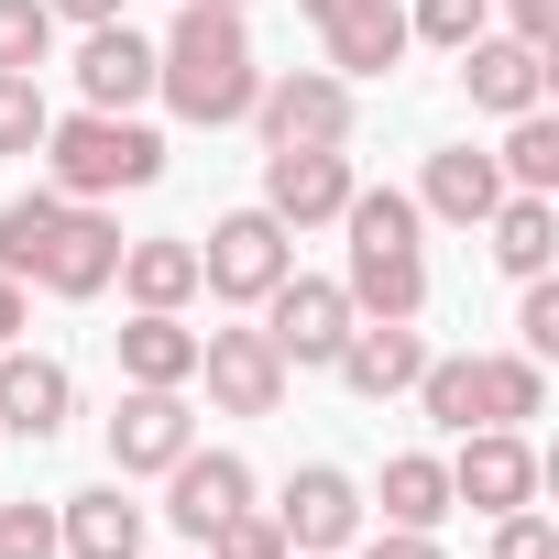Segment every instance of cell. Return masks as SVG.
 Listing matches in <instances>:
<instances>
[{"label": "cell", "mask_w": 559, "mask_h": 559, "mask_svg": "<svg viewBox=\"0 0 559 559\" xmlns=\"http://www.w3.org/2000/svg\"><path fill=\"white\" fill-rule=\"evenodd\" d=\"M504 34L548 56V45H559V0H504Z\"/></svg>", "instance_id": "35"}, {"label": "cell", "mask_w": 559, "mask_h": 559, "mask_svg": "<svg viewBox=\"0 0 559 559\" xmlns=\"http://www.w3.org/2000/svg\"><path fill=\"white\" fill-rule=\"evenodd\" d=\"M241 504H252V461H241V450H187V461H165V515H176L187 537L230 526Z\"/></svg>", "instance_id": "15"}, {"label": "cell", "mask_w": 559, "mask_h": 559, "mask_svg": "<svg viewBox=\"0 0 559 559\" xmlns=\"http://www.w3.org/2000/svg\"><path fill=\"white\" fill-rule=\"evenodd\" d=\"M286 274H297V230L274 219L263 198H252V209H230V219H209V241H198V286H209V297L263 308Z\"/></svg>", "instance_id": "5"}, {"label": "cell", "mask_w": 559, "mask_h": 559, "mask_svg": "<svg viewBox=\"0 0 559 559\" xmlns=\"http://www.w3.org/2000/svg\"><path fill=\"white\" fill-rule=\"evenodd\" d=\"M472 34H493V23H483V0H417V12H406V45H439V56H461Z\"/></svg>", "instance_id": "29"}, {"label": "cell", "mask_w": 559, "mask_h": 559, "mask_svg": "<svg viewBox=\"0 0 559 559\" xmlns=\"http://www.w3.org/2000/svg\"><path fill=\"white\" fill-rule=\"evenodd\" d=\"M0 559H67L56 548V504H34V493L0 504Z\"/></svg>", "instance_id": "32"}, {"label": "cell", "mask_w": 559, "mask_h": 559, "mask_svg": "<svg viewBox=\"0 0 559 559\" xmlns=\"http://www.w3.org/2000/svg\"><path fill=\"white\" fill-rule=\"evenodd\" d=\"M493 198H504V165H493L483 143H439V154H428V176H417V209H428V219H450V230H483V219H493Z\"/></svg>", "instance_id": "19"}, {"label": "cell", "mask_w": 559, "mask_h": 559, "mask_svg": "<svg viewBox=\"0 0 559 559\" xmlns=\"http://www.w3.org/2000/svg\"><path fill=\"white\" fill-rule=\"evenodd\" d=\"M209 12H241V0H209Z\"/></svg>", "instance_id": "39"}, {"label": "cell", "mask_w": 559, "mask_h": 559, "mask_svg": "<svg viewBox=\"0 0 559 559\" xmlns=\"http://www.w3.org/2000/svg\"><path fill=\"white\" fill-rule=\"evenodd\" d=\"M515 352H559V286H548V274H526V297H515Z\"/></svg>", "instance_id": "33"}, {"label": "cell", "mask_w": 559, "mask_h": 559, "mask_svg": "<svg viewBox=\"0 0 559 559\" xmlns=\"http://www.w3.org/2000/svg\"><path fill=\"white\" fill-rule=\"evenodd\" d=\"M483 230H493V263L526 286V274H548V252H559V198H537V187H504Z\"/></svg>", "instance_id": "22"}, {"label": "cell", "mask_w": 559, "mask_h": 559, "mask_svg": "<svg viewBox=\"0 0 559 559\" xmlns=\"http://www.w3.org/2000/svg\"><path fill=\"white\" fill-rule=\"evenodd\" d=\"M450 504H472V515L537 504V450H526V428H461V450H450Z\"/></svg>", "instance_id": "9"}, {"label": "cell", "mask_w": 559, "mask_h": 559, "mask_svg": "<svg viewBox=\"0 0 559 559\" xmlns=\"http://www.w3.org/2000/svg\"><path fill=\"white\" fill-rule=\"evenodd\" d=\"M187 384H209V406L219 417H274V406H286V362H274V341L263 330H198V373Z\"/></svg>", "instance_id": "7"}, {"label": "cell", "mask_w": 559, "mask_h": 559, "mask_svg": "<svg viewBox=\"0 0 559 559\" xmlns=\"http://www.w3.org/2000/svg\"><path fill=\"white\" fill-rule=\"evenodd\" d=\"M198 548H209V559H297V548H286V526H274V515H252V504H241L230 526H209Z\"/></svg>", "instance_id": "30"}, {"label": "cell", "mask_w": 559, "mask_h": 559, "mask_svg": "<svg viewBox=\"0 0 559 559\" xmlns=\"http://www.w3.org/2000/svg\"><path fill=\"white\" fill-rule=\"evenodd\" d=\"M110 341H121V384H187V373H198V330H187V308H132Z\"/></svg>", "instance_id": "21"}, {"label": "cell", "mask_w": 559, "mask_h": 559, "mask_svg": "<svg viewBox=\"0 0 559 559\" xmlns=\"http://www.w3.org/2000/svg\"><path fill=\"white\" fill-rule=\"evenodd\" d=\"M263 341H274L286 373H330L341 341H352V297L330 286V274H286V286L263 297Z\"/></svg>", "instance_id": "6"}, {"label": "cell", "mask_w": 559, "mask_h": 559, "mask_svg": "<svg viewBox=\"0 0 559 559\" xmlns=\"http://www.w3.org/2000/svg\"><path fill=\"white\" fill-rule=\"evenodd\" d=\"M56 548H67V559H143V504H132L121 483L67 493V504H56Z\"/></svg>", "instance_id": "20"}, {"label": "cell", "mask_w": 559, "mask_h": 559, "mask_svg": "<svg viewBox=\"0 0 559 559\" xmlns=\"http://www.w3.org/2000/svg\"><path fill=\"white\" fill-rule=\"evenodd\" d=\"M548 417V362L537 352H483V428H526Z\"/></svg>", "instance_id": "24"}, {"label": "cell", "mask_w": 559, "mask_h": 559, "mask_svg": "<svg viewBox=\"0 0 559 559\" xmlns=\"http://www.w3.org/2000/svg\"><path fill=\"white\" fill-rule=\"evenodd\" d=\"M483 559H559V526L537 515V504H515V515H493V548Z\"/></svg>", "instance_id": "34"}, {"label": "cell", "mask_w": 559, "mask_h": 559, "mask_svg": "<svg viewBox=\"0 0 559 559\" xmlns=\"http://www.w3.org/2000/svg\"><path fill=\"white\" fill-rule=\"evenodd\" d=\"M78 99H88V110H143V99H154V45H143L132 23H88V45H78Z\"/></svg>", "instance_id": "18"}, {"label": "cell", "mask_w": 559, "mask_h": 559, "mask_svg": "<svg viewBox=\"0 0 559 559\" xmlns=\"http://www.w3.org/2000/svg\"><path fill=\"white\" fill-rule=\"evenodd\" d=\"M417 362H428V341H417V319H352V341H341V384L362 395V406H384V395H406L417 384Z\"/></svg>", "instance_id": "17"}, {"label": "cell", "mask_w": 559, "mask_h": 559, "mask_svg": "<svg viewBox=\"0 0 559 559\" xmlns=\"http://www.w3.org/2000/svg\"><path fill=\"white\" fill-rule=\"evenodd\" d=\"M45 187L56 198H121V187H154L165 176V132L132 121V110H67L45 121Z\"/></svg>", "instance_id": "4"}, {"label": "cell", "mask_w": 559, "mask_h": 559, "mask_svg": "<svg viewBox=\"0 0 559 559\" xmlns=\"http://www.w3.org/2000/svg\"><path fill=\"white\" fill-rule=\"evenodd\" d=\"M45 12H56V23H78V34H88V23H121V0H45Z\"/></svg>", "instance_id": "37"}, {"label": "cell", "mask_w": 559, "mask_h": 559, "mask_svg": "<svg viewBox=\"0 0 559 559\" xmlns=\"http://www.w3.org/2000/svg\"><path fill=\"white\" fill-rule=\"evenodd\" d=\"M67 417H78V373L12 341V352H0V439H34V450H45Z\"/></svg>", "instance_id": "14"}, {"label": "cell", "mask_w": 559, "mask_h": 559, "mask_svg": "<svg viewBox=\"0 0 559 559\" xmlns=\"http://www.w3.org/2000/svg\"><path fill=\"white\" fill-rule=\"evenodd\" d=\"M0 274L12 286H45V297H99L121 274V219L99 198H0Z\"/></svg>", "instance_id": "1"}, {"label": "cell", "mask_w": 559, "mask_h": 559, "mask_svg": "<svg viewBox=\"0 0 559 559\" xmlns=\"http://www.w3.org/2000/svg\"><path fill=\"white\" fill-rule=\"evenodd\" d=\"M187 450H198L187 384H121V406H110V472H165Z\"/></svg>", "instance_id": "12"}, {"label": "cell", "mask_w": 559, "mask_h": 559, "mask_svg": "<svg viewBox=\"0 0 559 559\" xmlns=\"http://www.w3.org/2000/svg\"><path fill=\"white\" fill-rule=\"evenodd\" d=\"M56 56V12L45 0H0V78H34Z\"/></svg>", "instance_id": "28"}, {"label": "cell", "mask_w": 559, "mask_h": 559, "mask_svg": "<svg viewBox=\"0 0 559 559\" xmlns=\"http://www.w3.org/2000/svg\"><path fill=\"white\" fill-rule=\"evenodd\" d=\"M252 121H263L274 154H286V143H352V78H330V67H286V78L252 88Z\"/></svg>", "instance_id": "8"}, {"label": "cell", "mask_w": 559, "mask_h": 559, "mask_svg": "<svg viewBox=\"0 0 559 559\" xmlns=\"http://www.w3.org/2000/svg\"><path fill=\"white\" fill-rule=\"evenodd\" d=\"M341 230H352V274H341L352 319H428V241H417L428 209L406 187H352Z\"/></svg>", "instance_id": "3"}, {"label": "cell", "mask_w": 559, "mask_h": 559, "mask_svg": "<svg viewBox=\"0 0 559 559\" xmlns=\"http://www.w3.org/2000/svg\"><path fill=\"white\" fill-rule=\"evenodd\" d=\"M23 319H34V308H23V286H12V274H0V352L23 341Z\"/></svg>", "instance_id": "38"}, {"label": "cell", "mask_w": 559, "mask_h": 559, "mask_svg": "<svg viewBox=\"0 0 559 559\" xmlns=\"http://www.w3.org/2000/svg\"><path fill=\"white\" fill-rule=\"evenodd\" d=\"M110 286L132 308H187L198 297V241H121V274Z\"/></svg>", "instance_id": "23"}, {"label": "cell", "mask_w": 559, "mask_h": 559, "mask_svg": "<svg viewBox=\"0 0 559 559\" xmlns=\"http://www.w3.org/2000/svg\"><path fill=\"white\" fill-rule=\"evenodd\" d=\"M45 121H56V110H45V88H34V78H0V154H34V143H45Z\"/></svg>", "instance_id": "31"}, {"label": "cell", "mask_w": 559, "mask_h": 559, "mask_svg": "<svg viewBox=\"0 0 559 559\" xmlns=\"http://www.w3.org/2000/svg\"><path fill=\"white\" fill-rule=\"evenodd\" d=\"M504 187H537V198H559V121H548V99L537 110H515V132H504Z\"/></svg>", "instance_id": "27"}, {"label": "cell", "mask_w": 559, "mask_h": 559, "mask_svg": "<svg viewBox=\"0 0 559 559\" xmlns=\"http://www.w3.org/2000/svg\"><path fill=\"white\" fill-rule=\"evenodd\" d=\"M154 88H165V110H176V121H198V132L252 121L263 67H252L241 12H209V0H187V12L165 23V45H154Z\"/></svg>", "instance_id": "2"}, {"label": "cell", "mask_w": 559, "mask_h": 559, "mask_svg": "<svg viewBox=\"0 0 559 559\" xmlns=\"http://www.w3.org/2000/svg\"><path fill=\"white\" fill-rule=\"evenodd\" d=\"M330 45V78H384L406 67V0H297Z\"/></svg>", "instance_id": "13"}, {"label": "cell", "mask_w": 559, "mask_h": 559, "mask_svg": "<svg viewBox=\"0 0 559 559\" xmlns=\"http://www.w3.org/2000/svg\"><path fill=\"white\" fill-rule=\"evenodd\" d=\"M439 515H450V461L395 450V461H384V526H428V537H439Z\"/></svg>", "instance_id": "25"}, {"label": "cell", "mask_w": 559, "mask_h": 559, "mask_svg": "<svg viewBox=\"0 0 559 559\" xmlns=\"http://www.w3.org/2000/svg\"><path fill=\"white\" fill-rule=\"evenodd\" d=\"M461 88H472V110L515 121V110H537V99H548V56H537V45H515V34H472V45H461Z\"/></svg>", "instance_id": "16"}, {"label": "cell", "mask_w": 559, "mask_h": 559, "mask_svg": "<svg viewBox=\"0 0 559 559\" xmlns=\"http://www.w3.org/2000/svg\"><path fill=\"white\" fill-rule=\"evenodd\" d=\"M274 526H286L297 559H341V548L362 537V483H352L341 461H308V472L286 483V504H274Z\"/></svg>", "instance_id": "11"}, {"label": "cell", "mask_w": 559, "mask_h": 559, "mask_svg": "<svg viewBox=\"0 0 559 559\" xmlns=\"http://www.w3.org/2000/svg\"><path fill=\"white\" fill-rule=\"evenodd\" d=\"M362 559H439V537L428 526H384V537H362Z\"/></svg>", "instance_id": "36"}, {"label": "cell", "mask_w": 559, "mask_h": 559, "mask_svg": "<svg viewBox=\"0 0 559 559\" xmlns=\"http://www.w3.org/2000/svg\"><path fill=\"white\" fill-rule=\"evenodd\" d=\"M406 395H417V406H428V417H439L450 439H461V428H483V352H450V362H417V384H406Z\"/></svg>", "instance_id": "26"}, {"label": "cell", "mask_w": 559, "mask_h": 559, "mask_svg": "<svg viewBox=\"0 0 559 559\" xmlns=\"http://www.w3.org/2000/svg\"><path fill=\"white\" fill-rule=\"evenodd\" d=\"M352 154L341 143H286V154H263V209L286 219V230H319V219H341L352 209Z\"/></svg>", "instance_id": "10"}]
</instances>
